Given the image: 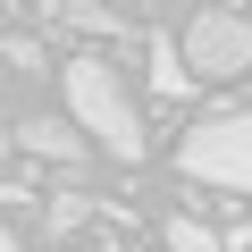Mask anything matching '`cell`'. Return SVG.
<instances>
[{"label": "cell", "mask_w": 252, "mask_h": 252, "mask_svg": "<svg viewBox=\"0 0 252 252\" xmlns=\"http://www.w3.org/2000/svg\"><path fill=\"white\" fill-rule=\"evenodd\" d=\"M177 51H185V67H193V84H202V76L227 84V76L252 67V26H244L235 9H202V17L177 34Z\"/></svg>", "instance_id": "cell-3"}, {"label": "cell", "mask_w": 252, "mask_h": 252, "mask_svg": "<svg viewBox=\"0 0 252 252\" xmlns=\"http://www.w3.org/2000/svg\"><path fill=\"white\" fill-rule=\"evenodd\" d=\"M101 252H126V244H101Z\"/></svg>", "instance_id": "cell-10"}, {"label": "cell", "mask_w": 252, "mask_h": 252, "mask_svg": "<svg viewBox=\"0 0 252 252\" xmlns=\"http://www.w3.org/2000/svg\"><path fill=\"white\" fill-rule=\"evenodd\" d=\"M177 168H185L193 185L252 193V109H210L193 135L177 143Z\"/></svg>", "instance_id": "cell-2"}, {"label": "cell", "mask_w": 252, "mask_h": 252, "mask_svg": "<svg viewBox=\"0 0 252 252\" xmlns=\"http://www.w3.org/2000/svg\"><path fill=\"white\" fill-rule=\"evenodd\" d=\"M59 76H67V118H76V135H93L109 160H126V168H135V160L152 152V135H143V118H135V93H126V76H118L101 51L67 59Z\"/></svg>", "instance_id": "cell-1"}, {"label": "cell", "mask_w": 252, "mask_h": 252, "mask_svg": "<svg viewBox=\"0 0 252 252\" xmlns=\"http://www.w3.org/2000/svg\"><path fill=\"white\" fill-rule=\"evenodd\" d=\"M84 219H93V202H84V193H51V202H42V227H51V235H76Z\"/></svg>", "instance_id": "cell-8"}, {"label": "cell", "mask_w": 252, "mask_h": 252, "mask_svg": "<svg viewBox=\"0 0 252 252\" xmlns=\"http://www.w3.org/2000/svg\"><path fill=\"white\" fill-rule=\"evenodd\" d=\"M17 143H26L34 160H51V168H76V160H84L76 118H26V126H17Z\"/></svg>", "instance_id": "cell-4"}, {"label": "cell", "mask_w": 252, "mask_h": 252, "mask_svg": "<svg viewBox=\"0 0 252 252\" xmlns=\"http://www.w3.org/2000/svg\"><path fill=\"white\" fill-rule=\"evenodd\" d=\"M168 252H227V235H219V227H202V219H185V210H177V219H168Z\"/></svg>", "instance_id": "cell-7"}, {"label": "cell", "mask_w": 252, "mask_h": 252, "mask_svg": "<svg viewBox=\"0 0 252 252\" xmlns=\"http://www.w3.org/2000/svg\"><path fill=\"white\" fill-rule=\"evenodd\" d=\"M76 34H93V42H118L126 34V17H109V9H93V0H67V9H59Z\"/></svg>", "instance_id": "cell-6"}, {"label": "cell", "mask_w": 252, "mask_h": 252, "mask_svg": "<svg viewBox=\"0 0 252 252\" xmlns=\"http://www.w3.org/2000/svg\"><path fill=\"white\" fill-rule=\"evenodd\" d=\"M0 59L26 67V76H42V67H51V59H42V42H26V34H17V42H0Z\"/></svg>", "instance_id": "cell-9"}, {"label": "cell", "mask_w": 252, "mask_h": 252, "mask_svg": "<svg viewBox=\"0 0 252 252\" xmlns=\"http://www.w3.org/2000/svg\"><path fill=\"white\" fill-rule=\"evenodd\" d=\"M143 76H152V93H160V101H185V93H193V67H185V51H177L168 34H152V42H143Z\"/></svg>", "instance_id": "cell-5"}]
</instances>
